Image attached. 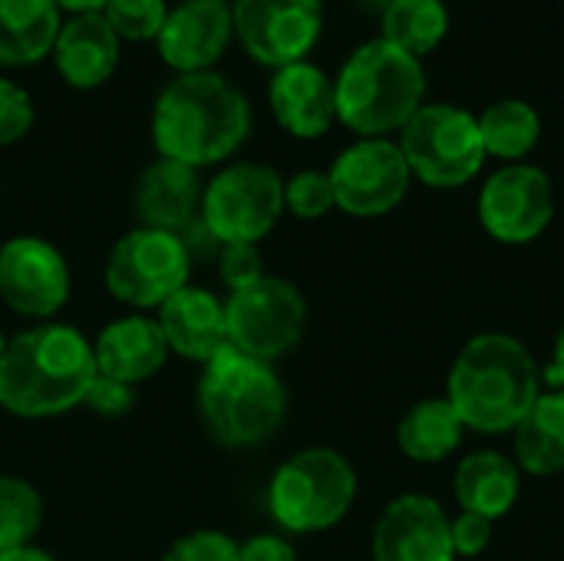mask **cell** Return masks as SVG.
<instances>
[{"label": "cell", "mask_w": 564, "mask_h": 561, "mask_svg": "<svg viewBox=\"0 0 564 561\" xmlns=\"http://www.w3.org/2000/svg\"><path fill=\"white\" fill-rule=\"evenodd\" d=\"M248 132V96L215 69L175 76L152 106V142L159 159L188 169H208L231 159Z\"/></svg>", "instance_id": "cell-1"}, {"label": "cell", "mask_w": 564, "mask_h": 561, "mask_svg": "<svg viewBox=\"0 0 564 561\" xmlns=\"http://www.w3.org/2000/svg\"><path fill=\"white\" fill-rule=\"evenodd\" d=\"M93 380V344L69 324H36L10 337L0 354V407L23 420L69 413Z\"/></svg>", "instance_id": "cell-2"}, {"label": "cell", "mask_w": 564, "mask_h": 561, "mask_svg": "<svg viewBox=\"0 0 564 561\" xmlns=\"http://www.w3.org/2000/svg\"><path fill=\"white\" fill-rule=\"evenodd\" d=\"M542 393V374L529 347L512 334L473 337L446 380V400L466 430L512 433Z\"/></svg>", "instance_id": "cell-3"}, {"label": "cell", "mask_w": 564, "mask_h": 561, "mask_svg": "<svg viewBox=\"0 0 564 561\" xmlns=\"http://www.w3.org/2000/svg\"><path fill=\"white\" fill-rule=\"evenodd\" d=\"M423 96V63L383 36L357 46L334 79L337 122L364 139H387L390 132H400L420 112Z\"/></svg>", "instance_id": "cell-4"}, {"label": "cell", "mask_w": 564, "mask_h": 561, "mask_svg": "<svg viewBox=\"0 0 564 561\" xmlns=\"http://www.w3.org/2000/svg\"><path fill=\"white\" fill-rule=\"evenodd\" d=\"M198 413L221 446L251 450L281 430L288 417V387L271 364L225 347L202 370Z\"/></svg>", "instance_id": "cell-5"}, {"label": "cell", "mask_w": 564, "mask_h": 561, "mask_svg": "<svg viewBox=\"0 0 564 561\" xmlns=\"http://www.w3.org/2000/svg\"><path fill=\"white\" fill-rule=\"evenodd\" d=\"M357 499L350 460L330 446H311L278 466L268 486L271 519L294 536L327 532L347 519Z\"/></svg>", "instance_id": "cell-6"}, {"label": "cell", "mask_w": 564, "mask_h": 561, "mask_svg": "<svg viewBox=\"0 0 564 561\" xmlns=\"http://www.w3.org/2000/svg\"><path fill=\"white\" fill-rule=\"evenodd\" d=\"M400 152L430 188H459L486 165L479 119L449 103H423L420 112L400 129Z\"/></svg>", "instance_id": "cell-7"}, {"label": "cell", "mask_w": 564, "mask_h": 561, "mask_svg": "<svg viewBox=\"0 0 564 561\" xmlns=\"http://www.w3.org/2000/svg\"><path fill=\"white\" fill-rule=\"evenodd\" d=\"M284 215V179L261 162H231L202 195V225L218 245H258Z\"/></svg>", "instance_id": "cell-8"}, {"label": "cell", "mask_w": 564, "mask_h": 561, "mask_svg": "<svg viewBox=\"0 0 564 561\" xmlns=\"http://www.w3.org/2000/svg\"><path fill=\"white\" fill-rule=\"evenodd\" d=\"M192 258L178 235L159 228L126 231L106 258V288L116 301L149 311L188 284Z\"/></svg>", "instance_id": "cell-9"}, {"label": "cell", "mask_w": 564, "mask_h": 561, "mask_svg": "<svg viewBox=\"0 0 564 561\" xmlns=\"http://www.w3.org/2000/svg\"><path fill=\"white\" fill-rule=\"evenodd\" d=\"M228 344L254 360L274 364L291 354L307 327L304 294L274 274H264L258 284L231 291L225 301Z\"/></svg>", "instance_id": "cell-10"}, {"label": "cell", "mask_w": 564, "mask_h": 561, "mask_svg": "<svg viewBox=\"0 0 564 561\" xmlns=\"http://www.w3.org/2000/svg\"><path fill=\"white\" fill-rule=\"evenodd\" d=\"M235 36L271 69L307 60L324 33V0H231Z\"/></svg>", "instance_id": "cell-11"}, {"label": "cell", "mask_w": 564, "mask_h": 561, "mask_svg": "<svg viewBox=\"0 0 564 561\" xmlns=\"http://www.w3.org/2000/svg\"><path fill=\"white\" fill-rule=\"evenodd\" d=\"M334 202L344 215L380 218L410 192V165L390 139H357L330 165Z\"/></svg>", "instance_id": "cell-12"}, {"label": "cell", "mask_w": 564, "mask_h": 561, "mask_svg": "<svg viewBox=\"0 0 564 561\" xmlns=\"http://www.w3.org/2000/svg\"><path fill=\"white\" fill-rule=\"evenodd\" d=\"M555 218V185L545 169L512 162L492 172L479 192V222L502 245L535 241Z\"/></svg>", "instance_id": "cell-13"}, {"label": "cell", "mask_w": 564, "mask_h": 561, "mask_svg": "<svg viewBox=\"0 0 564 561\" xmlns=\"http://www.w3.org/2000/svg\"><path fill=\"white\" fill-rule=\"evenodd\" d=\"M69 265L53 241L17 235L0 245V301L13 314L46 324L69 301Z\"/></svg>", "instance_id": "cell-14"}, {"label": "cell", "mask_w": 564, "mask_h": 561, "mask_svg": "<svg viewBox=\"0 0 564 561\" xmlns=\"http://www.w3.org/2000/svg\"><path fill=\"white\" fill-rule=\"evenodd\" d=\"M231 40L235 23L228 0H182L169 10L155 36V50L169 69L185 76L212 69Z\"/></svg>", "instance_id": "cell-15"}, {"label": "cell", "mask_w": 564, "mask_h": 561, "mask_svg": "<svg viewBox=\"0 0 564 561\" xmlns=\"http://www.w3.org/2000/svg\"><path fill=\"white\" fill-rule=\"evenodd\" d=\"M446 509L420 493L397 496L373 529V561H453Z\"/></svg>", "instance_id": "cell-16"}, {"label": "cell", "mask_w": 564, "mask_h": 561, "mask_svg": "<svg viewBox=\"0 0 564 561\" xmlns=\"http://www.w3.org/2000/svg\"><path fill=\"white\" fill-rule=\"evenodd\" d=\"M268 103L278 126L294 139H321L337 122L334 79L307 60L274 69Z\"/></svg>", "instance_id": "cell-17"}, {"label": "cell", "mask_w": 564, "mask_h": 561, "mask_svg": "<svg viewBox=\"0 0 564 561\" xmlns=\"http://www.w3.org/2000/svg\"><path fill=\"white\" fill-rule=\"evenodd\" d=\"M53 66L73 89H99L112 79L122 40L109 26V20L99 13H73L63 20L56 43H53Z\"/></svg>", "instance_id": "cell-18"}, {"label": "cell", "mask_w": 564, "mask_h": 561, "mask_svg": "<svg viewBox=\"0 0 564 561\" xmlns=\"http://www.w3.org/2000/svg\"><path fill=\"white\" fill-rule=\"evenodd\" d=\"M202 175L172 159H155L135 182L132 208L142 228H159L182 235L188 225L202 218Z\"/></svg>", "instance_id": "cell-19"}, {"label": "cell", "mask_w": 564, "mask_h": 561, "mask_svg": "<svg viewBox=\"0 0 564 561\" xmlns=\"http://www.w3.org/2000/svg\"><path fill=\"white\" fill-rule=\"evenodd\" d=\"M159 327L165 334V344L172 354L208 364L215 354H221L228 344V324H225V301L215 298L208 288L185 284L178 294H172L159 308Z\"/></svg>", "instance_id": "cell-20"}, {"label": "cell", "mask_w": 564, "mask_h": 561, "mask_svg": "<svg viewBox=\"0 0 564 561\" xmlns=\"http://www.w3.org/2000/svg\"><path fill=\"white\" fill-rule=\"evenodd\" d=\"M169 354L172 350L165 344V334H162L159 321L149 314L119 317V321L106 324L99 331V337L93 341L96 374L129 384V387L155 377L165 367Z\"/></svg>", "instance_id": "cell-21"}, {"label": "cell", "mask_w": 564, "mask_h": 561, "mask_svg": "<svg viewBox=\"0 0 564 561\" xmlns=\"http://www.w3.org/2000/svg\"><path fill=\"white\" fill-rule=\"evenodd\" d=\"M522 493V470L512 456L496 450L469 453L453 479V496L463 513H476L489 522L509 516Z\"/></svg>", "instance_id": "cell-22"}, {"label": "cell", "mask_w": 564, "mask_h": 561, "mask_svg": "<svg viewBox=\"0 0 564 561\" xmlns=\"http://www.w3.org/2000/svg\"><path fill=\"white\" fill-rule=\"evenodd\" d=\"M63 26L53 0H0V66H30L53 53Z\"/></svg>", "instance_id": "cell-23"}, {"label": "cell", "mask_w": 564, "mask_h": 561, "mask_svg": "<svg viewBox=\"0 0 564 561\" xmlns=\"http://www.w3.org/2000/svg\"><path fill=\"white\" fill-rule=\"evenodd\" d=\"M516 466L529 476L564 473V390H545L519 420Z\"/></svg>", "instance_id": "cell-24"}, {"label": "cell", "mask_w": 564, "mask_h": 561, "mask_svg": "<svg viewBox=\"0 0 564 561\" xmlns=\"http://www.w3.org/2000/svg\"><path fill=\"white\" fill-rule=\"evenodd\" d=\"M463 420L446 397H430L410 407L397 427V443L413 463H443L463 443Z\"/></svg>", "instance_id": "cell-25"}, {"label": "cell", "mask_w": 564, "mask_h": 561, "mask_svg": "<svg viewBox=\"0 0 564 561\" xmlns=\"http://www.w3.org/2000/svg\"><path fill=\"white\" fill-rule=\"evenodd\" d=\"M449 33V10L443 0H390L383 7V40L423 60L443 46Z\"/></svg>", "instance_id": "cell-26"}, {"label": "cell", "mask_w": 564, "mask_h": 561, "mask_svg": "<svg viewBox=\"0 0 564 561\" xmlns=\"http://www.w3.org/2000/svg\"><path fill=\"white\" fill-rule=\"evenodd\" d=\"M476 119L486 155L506 159L509 165L522 162L542 139V116L525 99H499Z\"/></svg>", "instance_id": "cell-27"}, {"label": "cell", "mask_w": 564, "mask_h": 561, "mask_svg": "<svg viewBox=\"0 0 564 561\" xmlns=\"http://www.w3.org/2000/svg\"><path fill=\"white\" fill-rule=\"evenodd\" d=\"M43 526V499L20 476H0V552L33 546Z\"/></svg>", "instance_id": "cell-28"}, {"label": "cell", "mask_w": 564, "mask_h": 561, "mask_svg": "<svg viewBox=\"0 0 564 561\" xmlns=\"http://www.w3.org/2000/svg\"><path fill=\"white\" fill-rule=\"evenodd\" d=\"M102 17L109 20L119 40L145 43L159 36L169 17V3L165 0H106Z\"/></svg>", "instance_id": "cell-29"}, {"label": "cell", "mask_w": 564, "mask_h": 561, "mask_svg": "<svg viewBox=\"0 0 564 561\" xmlns=\"http://www.w3.org/2000/svg\"><path fill=\"white\" fill-rule=\"evenodd\" d=\"M330 208H337V202H334V185L327 172L304 169L284 182V212H291L294 218L317 222Z\"/></svg>", "instance_id": "cell-30"}, {"label": "cell", "mask_w": 564, "mask_h": 561, "mask_svg": "<svg viewBox=\"0 0 564 561\" xmlns=\"http://www.w3.org/2000/svg\"><path fill=\"white\" fill-rule=\"evenodd\" d=\"M162 561H238V542L218 529H198L172 542Z\"/></svg>", "instance_id": "cell-31"}, {"label": "cell", "mask_w": 564, "mask_h": 561, "mask_svg": "<svg viewBox=\"0 0 564 561\" xmlns=\"http://www.w3.org/2000/svg\"><path fill=\"white\" fill-rule=\"evenodd\" d=\"M30 126H33L30 93L20 83L0 76V145L20 142L30 132Z\"/></svg>", "instance_id": "cell-32"}, {"label": "cell", "mask_w": 564, "mask_h": 561, "mask_svg": "<svg viewBox=\"0 0 564 561\" xmlns=\"http://www.w3.org/2000/svg\"><path fill=\"white\" fill-rule=\"evenodd\" d=\"M218 271L228 291L251 288L264 278V258L258 245H221L218 251Z\"/></svg>", "instance_id": "cell-33"}, {"label": "cell", "mask_w": 564, "mask_h": 561, "mask_svg": "<svg viewBox=\"0 0 564 561\" xmlns=\"http://www.w3.org/2000/svg\"><path fill=\"white\" fill-rule=\"evenodd\" d=\"M449 536H453V552L456 555L476 559L492 542V522L476 516V513H459V519L449 522Z\"/></svg>", "instance_id": "cell-34"}, {"label": "cell", "mask_w": 564, "mask_h": 561, "mask_svg": "<svg viewBox=\"0 0 564 561\" xmlns=\"http://www.w3.org/2000/svg\"><path fill=\"white\" fill-rule=\"evenodd\" d=\"M83 403L93 413H99V417H122V413L132 410L135 390L129 384H119V380H109V377H99L96 374V380H93V387H89V393H86Z\"/></svg>", "instance_id": "cell-35"}, {"label": "cell", "mask_w": 564, "mask_h": 561, "mask_svg": "<svg viewBox=\"0 0 564 561\" xmlns=\"http://www.w3.org/2000/svg\"><path fill=\"white\" fill-rule=\"evenodd\" d=\"M238 561H297V552L291 539L278 532H261L238 546Z\"/></svg>", "instance_id": "cell-36"}, {"label": "cell", "mask_w": 564, "mask_h": 561, "mask_svg": "<svg viewBox=\"0 0 564 561\" xmlns=\"http://www.w3.org/2000/svg\"><path fill=\"white\" fill-rule=\"evenodd\" d=\"M545 384L552 390H564V327L562 334H558V341H555V354H552V364L545 370Z\"/></svg>", "instance_id": "cell-37"}, {"label": "cell", "mask_w": 564, "mask_h": 561, "mask_svg": "<svg viewBox=\"0 0 564 561\" xmlns=\"http://www.w3.org/2000/svg\"><path fill=\"white\" fill-rule=\"evenodd\" d=\"M0 561H56L50 552L36 549V546H23V549H10V552H0Z\"/></svg>", "instance_id": "cell-38"}, {"label": "cell", "mask_w": 564, "mask_h": 561, "mask_svg": "<svg viewBox=\"0 0 564 561\" xmlns=\"http://www.w3.org/2000/svg\"><path fill=\"white\" fill-rule=\"evenodd\" d=\"M53 3L59 7V13L66 10L69 17L73 13H99L106 7V0H53Z\"/></svg>", "instance_id": "cell-39"}, {"label": "cell", "mask_w": 564, "mask_h": 561, "mask_svg": "<svg viewBox=\"0 0 564 561\" xmlns=\"http://www.w3.org/2000/svg\"><path fill=\"white\" fill-rule=\"evenodd\" d=\"M3 347H7V341H3V337H0V354H3Z\"/></svg>", "instance_id": "cell-40"}, {"label": "cell", "mask_w": 564, "mask_h": 561, "mask_svg": "<svg viewBox=\"0 0 564 561\" xmlns=\"http://www.w3.org/2000/svg\"><path fill=\"white\" fill-rule=\"evenodd\" d=\"M380 3H383V7H387V3H390V0H380Z\"/></svg>", "instance_id": "cell-41"}, {"label": "cell", "mask_w": 564, "mask_h": 561, "mask_svg": "<svg viewBox=\"0 0 564 561\" xmlns=\"http://www.w3.org/2000/svg\"><path fill=\"white\" fill-rule=\"evenodd\" d=\"M228 3H231V0H228Z\"/></svg>", "instance_id": "cell-42"}]
</instances>
